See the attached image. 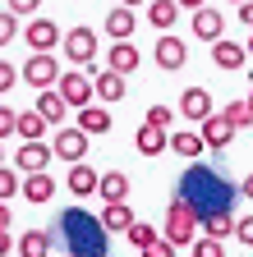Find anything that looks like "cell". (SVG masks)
<instances>
[{
	"mask_svg": "<svg viewBox=\"0 0 253 257\" xmlns=\"http://www.w3.org/2000/svg\"><path fill=\"white\" fill-rule=\"evenodd\" d=\"M14 87H19V69L10 60H0V92H14Z\"/></svg>",
	"mask_w": 253,
	"mask_h": 257,
	"instance_id": "37",
	"label": "cell"
},
{
	"mask_svg": "<svg viewBox=\"0 0 253 257\" xmlns=\"http://www.w3.org/2000/svg\"><path fill=\"white\" fill-rule=\"evenodd\" d=\"M230 5H244V0H230Z\"/></svg>",
	"mask_w": 253,
	"mask_h": 257,
	"instance_id": "50",
	"label": "cell"
},
{
	"mask_svg": "<svg viewBox=\"0 0 253 257\" xmlns=\"http://www.w3.org/2000/svg\"><path fill=\"white\" fill-rule=\"evenodd\" d=\"M175 156H184V161H198L203 156V138L198 134H189V128H180V134H171V143H166Z\"/></svg>",
	"mask_w": 253,
	"mask_h": 257,
	"instance_id": "28",
	"label": "cell"
},
{
	"mask_svg": "<svg viewBox=\"0 0 253 257\" xmlns=\"http://www.w3.org/2000/svg\"><path fill=\"white\" fill-rule=\"evenodd\" d=\"M5 252H14V234H10V230H0V257H5Z\"/></svg>",
	"mask_w": 253,
	"mask_h": 257,
	"instance_id": "43",
	"label": "cell"
},
{
	"mask_svg": "<svg viewBox=\"0 0 253 257\" xmlns=\"http://www.w3.org/2000/svg\"><path fill=\"white\" fill-rule=\"evenodd\" d=\"M212 60H216V69H248V51H244V42H230V37L212 42Z\"/></svg>",
	"mask_w": 253,
	"mask_h": 257,
	"instance_id": "13",
	"label": "cell"
},
{
	"mask_svg": "<svg viewBox=\"0 0 253 257\" xmlns=\"http://www.w3.org/2000/svg\"><path fill=\"white\" fill-rule=\"evenodd\" d=\"M221 119H226L235 134H239V128H248V124H253V110H248V101H230L226 110H221Z\"/></svg>",
	"mask_w": 253,
	"mask_h": 257,
	"instance_id": "30",
	"label": "cell"
},
{
	"mask_svg": "<svg viewBox=\"0 0 253 257\" xmlns=\"http://www.w3.org/2000/svg\"><path fill=\"white\" fill-rule=\"evenodd\" d=\"M194 37L198 42H221V37H226V14H216L212 5L194 10Z\"/></svg>",
	"mask_w": 253,
	"mask_h": 257,
	"instance_id": "12",
	"label": "cell"
},
{
	"mask_svg": "<svg viewBox=\"0 0 253 257\" xmlns=\"http://www.w3.org/2000/svg\"><path fill=\"white\" fill-rule=\"evenodd\" d=\"M175 198H184L189 211L203 220V216H212V211H230L235 188H230L226 175L212 170V166H189V175L180 179V193H175Z\"/></svg>",
	"mask_w": 253,
	"mask_h": 257,
	"instance_id": "1",
	"label": "cell"
},
{
	"mask_svg": "<svg viewBox=\"0 0 253 257\" xmlns=\"http://www.w3.org/2000/svg\"><path fill=\"white\" fill-rule=\"evenodd\" d=\"M248 110H253V92H248Z\"/></svg>",
	"mask_w": 253,
	"mask_h": 257,
	"instance_id": "49",
	"label": "cell"
},
{
	"mask_svg": "<svg viewBox=\"0 0 253 257\" xmlns=\"http://www.w3.org/2000/svg\"><path fill=\"white\" fill-rule=\"evenodd\" d=\"M175 19H180V5H175V0H147V23L156 32H171Z\"/></svg>",
	"mask_w": 253,
	"mask_h": 257,
	"instance_id": "26",
	"label": "cell"
},
{
	"mask_svg": "<svg viewBox=\"0 0 253 257\" xmlns=\"http://www.w3.org/2000/svg\"><path fill=\"white\" fill-rule=\"evenodd\" d=\"M14 32H19V19H14V14H0V46H10Z\"/></svg>",
	"mask_w": 253,
	"mask_h": 257,
	"instance_id": "38",
	"label": "cell"
},
{
	"mask_svg": "<svg viewBox=\"0 0 253 257\" xmlns=\"http://www.w3.org/2000/svg\"><path fill=\"white\" fill-rule=\"evenodd\" d=\"M244 51H248V55H253V32H248V42H244Z\"/></svg>",
	"mask_w": 253,
	"mask_h": 257,
	"instance_id": "47",
	"label": "cell"
},
{
	"mask_svg": "<svg viewBox=\"0 0 253 257\" xmlns=\"http://www.w3.org/2000/svg\"><path fill=\"white\" fill-rule=\"evenodd\" d=\"M55 92H60V101H65L69 110H83V106H92V74L65 69V74H60V83H55Z\"/></svg>",
	"mask_w": 253,
	"mask_h": 257,
	"instance_id": "5",
	"label": "cell"
},
{
	"mask_svg": "<svg viewBox=\"0 0 253 257\" xmlns=\"http://www.w3.org/2000/svg\"><path fill=\"white\" fill-rule=\"evenodd\" d=\"M97 198L102 202H129V175L124 170H106L97 179Z\"/></svg>",
	"mask_w": 253,
	"mask_h": 257,
	"instance_id": "20",
	"label": "cell"
},
{
	"mask_svg": "<svg viewBox=\"0 0 253 257\" xmlns=\"http://www.w3.org/2000/svg\"><path fill=\"white\" fill-rule=\"evenodd\" d=\"M198 138H203V147H212V152H226L230 138H235V128L221 119V110H216L212 119H203V134H198Z\"/></svg>",
	"mask_w": 253,
	"mask_h": 257,
	"instance_id": "18",
	"label": "cell"
},
{
	"mask_svg": "<svg viewBox=\"0 0 253 257\" xmlns=\"http://www.w3.org/2000/svg\"><path fill=\"white\" fill-rule=\"evenodd\" d=\"M161 239H171L175 248H189V243L198 239V216L189 211L184 198H171L166 202V230H161Z\"/></svg>",
	"mask_w": 253,
	"mask_h": 257,
	"instance_id": "3",
	"label": "cell"
},
{
	"mask_svg": "<svg viewBox=\"0 0 253 257\" xmlns=\"http://www.w3.org/2000/svg\"><path fill=\"white\" fill-rule=\"evenodd\" d=\"M46 161H55V152H51L46 143H23V147H19V170H23V175H42Z\"/></svg>",
	"mask_w": 253,
	"mask_h": 257,
	"instance_id": "19",
	"label": "cell"
},
{
	"mask_svg": "<svg viewBox=\"0 0 253 257\" xmlns=\"http://www.w3.org/2000/svg\"><path fill=\"white\" fill-rule=\"evenodd\" d=\"M0 166H5V143H0Z\"/></svg>",
	"mask_w": 253,
	"mask_h": 257,
	"instance_id": "48",
	"label": "cell"
},
{
	"mask_svg": "<svg viewBox=\"0 0 253 257\" xmlns=\"http://www.w3.org/2000/svg\"><path fill=\"white\" fill-rule=\"evenodd\" d=\"M19 78H23L28 87L46 92V87L60 83V64H55V55H28V60H23V69H19Z\"/></svg>",
	"mask_w": 253,
	"mask_h": 257,
	"instance_id": "6",
	"label": "cell"
},
{
	"mask_svg": "<svg viewBox=\"0 0 253 257\" xmlns=\"http://www.w3.org/2000/svg\"><path fill=\"white\" fill-rule=\"evenodd\" d=\"M46 124H65V115H69V106L60 101V92L55 87H46V92H37V106H33Z\"/></svg>",
	"mask_w": 253,
	"mask_h": 257,
	"instance_id": "25",
	"label": "cell"
},
{
	"mask_svg": "<svg viewBox=\"0 0 253 257\" xmlns=\"http://www.w3.org/2000/svg\"><path fill=\"white\" fill-rule=\"evenodd\" d=\"M189 248H194V257H226V243L221 239H194Z\"/></svg>",
	"mask_w": 253,
	"mask_h": 257,
	"instance_id": "32",
	"label": "cell"
},
{
	"mask_svg": "<svg viewBox=\"0 0 253 257\" xmlns=\"http://www.w3.org/2000/svg\"><path fill=\"white\" fill-rule=\"evenodd\" d=\"M14 134H19V110L0 106V143H5V138H14Z\"/></svg>",
	"mask_w": 253,
	"mask_h": 257,
	"instance_id": "34",
	"label": "cell"
},
{
	"mask_svg": "<svg viewBox=\"0 0 253 257\" xmlns=\"http://www.w3.org/2000/svg\"><path fill=\"white\" fill-rule=\"evenodd\" d=\"M198 230H203V239H221L226 243V234H235V216L230 211H212V216L198 220Z\"/></svg>",
	"mask_w": 253,
	"mask_h": 257,
	"instance_id": "27",
	"label": "cell"
},
{
	"mask_svg": "<svg viewBox=\"0 0 253 257\" xmlns=\"http://www.w3.org/2000/svg\"><path fill=\"white\" fill-rule=\"evenodd\" d=\"M120 5H124V10H138V5H147V0H120Z\"/></svg>",
	"mask_w": 253,
	"mask_h": 257,
	"instance_id": "46",
	"label": "cell"
},
{
	"mask_svg": "<svg viewBox=\"0 0 253 257\" xmlns=\"http://www.w3.org/2000/svg\"><path fill=\"white\" fill-rule=\"evenodd\" d=\"M235 239L253 248V216H239V220H235Z\"/></svg>",
	"mask_w": 253,
	"mask_h": 257,
	"instance_id": "39",
	"label": "cell"
},
{
	"mask_svg": "<svg viewBox=\"0 0 253 257\" xmlns=\"http://www.w3.org/2000/svg\"><path fill=\"white\" fill-rule=\"evenodd\" d=\"M60 46H65V60L74 64V69H92V55L102 51V42H97L92 28H69L65 37H60ZM92 74H97V69H92Z\"/></svg>",
	"mask_w": 253,
	"mask_h": 257,
	"instance_id": "4",
	"label": "cell"
},
{
	"mask_svg": "<svg viewBox=\"0 0 253 257\" xmlns=\"http://www.w3.org/2000/svg\"><path fill=\"white\" fill-rule=\"evenodd\" d=\"M19 193V170H10V166H0V202H10Z\"/></svg>",
	"mask_w": 253,
	"mask_h": 257,
	"instance_id": "33",
	"label": "cell"
},
{
	"mask_svg": "<svg viewBox=\"0 0 253 257\" xmlns=\"http://www.w3.org/2000/svg\"><path fill=\"white\" fill-rule=\"evenodd\" d=\"M166 128H156V124H138V134H134V147L143 152V156H161L166 152Z\"/></svg>",
	"mask_w": 253,
	"mask_h": 257,
	"instance_id": "24",
	"label": "cell"
},
{
	"mask_svg": "<svg viewBox=\"0 0 253 257\" xmlns=\"http://www.w3.org/2000/svg\"><path fill=\"white\" fill-rule=\"evenodd\" d=\"M60 257H69V252H60Z\"/></svg>",
	"mask_w": 253,
	"mask_h": 257,
	"instance_id": "51",
	"label": "cell"
},
{
	"mask_svg": "<svg viewBox=\"0 0 253 257\" xmlns=\"http://www.w3.org/2000/svg\"><path fill=\"white\" fill-rule=\"evenodd\" d=\"M239 23L253 28V0H244V5H239Z\"/></svg>",
	"mask_w": 253,
	"mask_h": 257,
	"instance_id": "41",
	"label": "cell"
},
{
	"mask_svg": "<svg viewBox=\"0 0 253 257\" xmlns=\"http://www.w3.org/2000/svg\"><path fill=\"white\" fill-rule=\"evenodd\" d=\"M147 124L166 128V124H175V110H171V106H147Z\"/></svg>",
	"mask_w": 253,
	"mask_h": 257,
	"instance_id": "36",
	"label": "cell"
},
{
	"mask_svg": "<svg viewBox=\"0 0 253 257\" xmlns=\"http://www.w3.org/2000/svg\"><path fill=\"white\" fill-rule=\"evenodd\" d=\"M42 134H46V119L37 110H19V138L23 143H42Z\"/></svg>",
	"mask_w": 253,
	"mask_h": 257,
	"instance_id": "29",
	"label": "cell"
},
{
	"mask_svg": "<svg viewBox=\"0 0 253 257\" xmlns=\"http://www.w3.org/2000/svg\"><path fill=\"white\" fill-rule=\"evenodd\" d=\"M14 225V211H10V202H0V230H10Z\"/></svg>",
	"mask_w": 253,
	"mask_h": 257,
	"instance_id": "42",
	"label": "cell"
},
{
	"mask_svg": "<svg viewBox=\"0 0 253 257\" xmlns=\"http://www.w3.org/2000/svg\"><path fill=\"white\" fill-rule=\"evenodd\" d=\"M124 92H129V83H124L120 74H111V69H97V74H92V96H97L102 106L124 101Z\"/></svg>",
	"mask_w": 253,
	"mask_h": 257,
	"instance_id": "11",
	"label": "cell"
},
{
	"mask_svg": "<svg viewBox=\"0 0 253 257\" xmlns=\"http://www.w3.org/2000/svg\"><path fill=\"white\" fill-rule=\"evenodd\" d=\"M19 198H28L33 207H42V202H51L55 198V179L42 170V175H23V184H19Z\"/></svg>",
	"mask_w": 253,
	"mask_h": 257,
	"instance_id": "15",
	"label": "cell"
},
{
	"mask_svg": "<svg viewBox=\"0 0 253 257\" xmlns=\"http://www.w3.org/2000/svg\"><path fill=\"white\" fill-rule=\"evenodd\" d=\"M74 128H83L88 138H102V134H111V110L106 106H83Z\"/></svg>",
	"mask_w": 253,
	"mask_h": 257,
	"instance_id": "21",
	"label": "cell"
},
{
	"mask_svg": "<svg viewBox=\"0 0 253 257\" xmlns=\"http://www.w3.org/2000/svg\"><path fill=\"white\" fill-rule=\"evenodd\" d=\"M97 220H102V230H111V234H129V225H134V211H129V202H106Z\"/></svg>",
	"mask_w": 253,
	"mask_h": 257,
	"instance_id": "22",
	"label": "cell"
},
{
	"mask_svg": "<svg viewBox=\"0 0 253 257\" xmlns=\"http://www.w3.org/2000/svg\"><path fill=\"white\" fill-rule=\"evenodd\" d=\"M14 248H19V257H51L55 239H51V230H23L14 239Z\"/></svg>",
	"mask_w": 253,
	"mask_h": 257,
	"instance_id": "17",
	"label": "cell"
},
{
	"mask_svg": "<svg viewBox=\"0 0 253 257\" xmlns=\"http://www.w3.org/2000/svg\"><path fill=\"white\" fill-rule=\"evenodd\" d=\"M152 51H156V64H161L166 74H180V69H184V60H189V46H184L180 37H171V32H161Z\"/></svg>",
	"mask_w": 253,
	"mask_h": 257,
	"instance_id": "10",
	"label": "cell"
},
{
	"mask_svg": "<svg viewBox=\"0 0 253 257\" xmlns=\"http://www.w3.org/2000/svg\"><path fill=\"white\" fill-rule=\"evenodd\" d=\"M60 37H65V32H60L51 19H33V23L23 28V42L33 46V55H51V51L60 46Z\"/></svg>",
	"mask_w": 253,
	"mask_h": 257,
	"instance_id": "7",
	"label": "cell"
},
{
	"mask_svg": "<svg viewBox=\"0 0 253 257\" xmlns=\"http://www.w3.org/2000/svg\"><path fill=\"white\" fill-rule=\"evenodd\" d=\"M97 170L88 166V161H78V166H69V175H65V188L74 193V198H92V193H97Z\"/></svg>",
	"mask_w": 253,
	"mask_h": 257,
	"instance_id": "16",
	"label": "cell"
},
{
	"mask_svg": "<svg viewBox=\"0 0 253 257\" xmlns=\"http://www.w3.org/2000/svg\"><path fill=\"white\" fill-rule=\"evenodd\" d=\"M180 115H184L189 124H203V119H212V115H216L212 92H207V87H184V96H180Z\"/></svg>",
	"mask_w": 253,
	"mask_h": 257,
	"instance_id": "8",
	"label": "cell"
},
{
	"mask_svg": "<svg viewBox=\"0 0 253 257\" xmlns=\"http://www.w3.org/2000/svg\"><path fill=\"white\" fill-rule=\"evenodd\" d=\"M156 234H161V230H156V225H147V220H134V225H129V243H134V248H147Z\"/></svg>",
	"mask_w": 253,
	"mask_h": 257,
	"instance_id": "31",
	"label": "cell"
},
{
	"mask_svg": "<svg viewBox=\"0 0 253 257\" xmlns=\"http://www.w3.org/2000/svg\"><path fill=\"white\" fill-rule=\"evenodd\" d=\"M239 198H248V202H253V175H244V184H239Z\"/></svg>",
	"mask_w": 253,
	"mask_h": 257,
	"instance_id": "44",
	"label": "cell"
},
{
	"mask_svg": "<svg viewBox=\"0 0 253 257\" xmlns=\"http://www.w3.org/2000/svg\"><path fill=\"white\" fill-rule=\"evenodd\" d=\"M5 5H10V14L19 19V14H37V5H42V0H5Z\"/></svg>",
	"mask_w": 253,
	"mask_h": 257,
	"instance_id": "40",
	"label": "cell"
},
{
	"mask_svg": "<svg viewBox=\"0 0 253 257\" xmlns=\"http://www.w3.org/2000/svg\"><path fill=\"white\" fill-rule=\"evenodd\" d=\"M60 234L69 239V257H106V230H102L97 216L69 207L60 216Z\"/></svg>",
	"mask_w": 253,
	"mask_h": 257,
	"instance_id": "2",
	"label": "cell"
},
{
	"mask_svg": "<svg viewBox=\"0 0 253 257\" xmlns=\"http://www.w3.org/2000/svg\"><path fill=\"white\" fill-rule=\"evenodd\" d=\"M175 5H180V10H189V14H194V10H203V5H207V0H175Z\"/></svg>",
	"mask_w": 253,
	"mask_h": 257,
	"instance_id": "45",
	"label": "cell"
},
{
	"mask_svg": "<svg viewBox=\"0 0 253 257\" xmlns=\"http://www.w3.org/2000/svg\"><path fill=\"white\" fill-rule=\"evenodd\" d=\"M175 252H180V248H175L171 239H161V234H156V239L143 248V257H175Z\"/></svg>",
	"mask_w": 253,
	"mask_h": 257,
	"instance_id": "35",
	"label": "cell"
},
{
	"mask_svg": "<svg viewBox=\"0 0 253 257\" xmlns=\"http://www.w3.org/2000/svg\"><path fill=\"white\" fill-rule=\"evenodd\" d=\"M138 60H143V55L134 51V42H115V46L106 51V69L120 74V78H129V74L138 69Z\"/></svg>",
	"mask_w": 253,
	"mask_h": 257,
	"instance_id": "14",
	"label": "cell"
},
{
	"mask_svg": "<svg viewBox=\"0 0 253 257\" xmlns=\"http://www.w3.org/2000/svg\"><path fill=\"white\" fill-rule=\"evenodd\" d=\"M134 28H138V14H134V10L115 5V10L106 14V32H111L115 42H134Z\"/></svg>",
	"mask_w": 253,
	"mask_h": 257,
	"instance_id": "23",
	"label": "cell"
},
{
	"mask_svg": "<svg viewBox=\"0 0 253 257\" xmlns=\"http://www.w3.org/2000/svg\"><path fill=\"white\" fill-rule=\"evenodd\" d=\"M60 161H74V166H78V161H88V134H83V128H60V134H55V147H51Z\"/></svg>",
	"mask_w": 253,
	"mask_h": 257,
	"instance_id": "9",
	"label": "cell"
}]
</instances>
